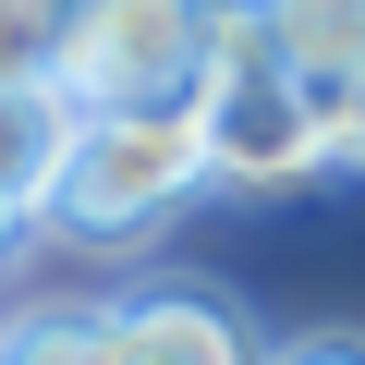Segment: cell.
Segmentation results:
<instances>
[{
  "mask_svg": "<svg viewBox=\"0 0 365 365\" xmlns=\"http://www.w3.org/2000/svg\"><path fill=\"white\" fill-rule=\"evenodd\" d=\"M195 182H207L195 110H73L37 220H49L61 244H146Z\"/></svg>",
  "mask_w": 365,
  "mask_h": 365,
  "instance_id": "6da1fadb",
  "label": "cell"
},
{
  "mask_svg": "<svg viewBox=\"0 0 365 365\" xmlns=\"http://www.w3.org/2000/svg\"><path fill=\"white\" fill-rule=\"evenodd\" d=\"M195 146H207V182H232V195H280V182H317L329 170V110L304 73L268 61L256 13L232 0V25H220V61L195 86Z\"/></svg>",
  "mask_w": 365,
  "mask_h": 365,
  "instance_id": "7a4b0ae2",
  "label": "cell"
},
{
  "mask_svg": "<svg viewBox=\"0 0 365 365\" xmlns=\"http://www.w3.org/2000/svg\"><path fill=\"white\" fill-rule=\"evenodd\" d=\"M232 0H86L61 25V110H195Z\"/></svg>",
  "mask_w": 365,
  "mask_h": 365,
  "instance_id": "3957f363",
  "label": "cell"
},
{
  "mask_svg": "<svg viewBox=\"0 0 365 365\" xmlns=\"http://www.w3.org/2000/svg\"><path fill=\"white\" fill-rule=\"evenodd\" d=\"M122 365H268L256 317L207 280H158V292H122Z\"/></svg>",
  "mask_w": 365,
  "mask_h": 365,
  "instance_id": "277c9868",
  "label": "cell"
},
{
  "mask_svg": "<svg viewBox=\"0 0 365 365\" xmlns=\"http://www.w3.org/2000/svg\"><path fill=\"white\" fill-rule=\"evenodd\" d=\"M280 73L304 86H365V0H244Z\"/></svg>",
  "mask_w": 365,
  "mask_h": 365,
  "instance_id": "5b68a950",
  "label": "cell"
},
{
  "mask_svg": "<svg viewBox=\"0 0 365 365\" xmlns=\"http://www.w3.org/2000/svg\"><path fill=\"white\" fill-rule=\"evenodd\" d=\"M61 98L49 86H0V256H13L49 207V158H61Z\"/></svg>",
  "mask_w": 365,
  "mask_h": 365,
  "instance_id": "8992f818",
  "label": "cell"
},
{
  "mask_svg": "<svg viewBox=\"0 0 365 365\" xmlns=\"http://www.w3.org/2000/svg\"><path fill=\"white\" fill-rule=\"evenodd\" d=\"M0 365H122V317L110 304H25L0 329Z\"/></svg>",
  "mask_w": 365,
  "mask_h": 365,
  "instance_id": "52a82bcc",
  "label": "cell"
},
{
  "mask_svg": "<svg viewBox=\"0 0 365 365\" xmlns=\"http://www.w3.org/2000/svg\"><path fill=\"white\" fill-rule=\"evenodd\" d=\"M61 0H0V86H49L61 73Z\"/></svg>",
  "mask_w": 365,
  "mask_h": 365,
  "instance_id": "ba28073f",
  "label": "cell"
},
{
  "mask_svg": "<svg viewBox=\"0 0 365 365\" xmlns=\"http://www.w3.org/2000/svg\"><path fill=\"white\" fill-rule=\"evenodd\" d=\"M317 110H329V158L365 170V86H317Z\"/></svg>",
  "mask_w": 365,
  "mask_h": 365,
  "instance_id": "9c48e42d",
  "label": "cell"
},
{
  "mask_svg": "<svg viewBox=\"0 0 365 365\" xmlns=\"http://www.w3.org/2000/svg\"><path fill=\"white\" fill-rule=\"evenodd\" d=\"M268 365H365V329H304V341H280Z\"/></svg>",
  "mask_w": 365,
  "mask_h": 365,
  "instance_id": "30bf717a",
  "label": "cell"
},
{
  "mask_svg": "<svg viewBox=\"0 0 365 365\" xmlns=\"http://www.w3.org/2000/svg\"><path fill=\"white\" fill-rule=\"evenodd\" d=\"M61 13H86V0H61Z\"/></svg>",
  "mask_w": 365,
  "mask_h": 365,
  "instance_id": "8fae6325",
  "label": "cell"
}]
</instances>
